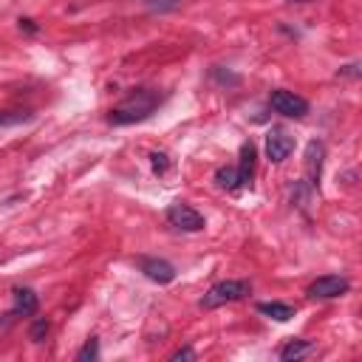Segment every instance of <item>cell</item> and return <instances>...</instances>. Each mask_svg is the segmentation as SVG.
<instances>
[{
	"label": "cell",
	"mask_w": 362,
	"mask_h": 362,
	"mask_svg": "<svg viewBox=\"0 0 362 362\" xmlns=\"http://www.w3.org/2000/svg\"><path fill=\"white\" fill-rule=\"evenodd\" d=\"M159 102H162V97L156 94V90H136V94H130L125 102H119V105L111 111L108 122H111V125H133V122H142V119H148V116L159 108Z\"/></svg>",
	"instance_id": "obj_1"
},
{
	"label": "cell",
	"mask_w": 362,
	"mask_h": 362,
	"mask_svg": "<svg viewBox=\"0 0 362 362\" xmlns=\"http://www.w3.org/2000/svg\"><path fill=\"white\" fill-rule=\"evenodd\" d=\"M249 292H252V283H249V281H223V283H215V286L204 294L201 308H218V306H226V303H238V300H244Z\"/></svg>",
	"instance_id": "obj_2"
},
{
	"label": "cell",
	"mask_w": 362,
	"mask_h": 362,
	"mask_svg": "<svg viewBox=\"0 0 362 362\" xmlns=\"http://www.w3.org/2000/svg\"><path fill=\"white\" fill-rule=\"evenodd\" d=\"M269 105L275 108L278 113L289 116V119H300V116H306V113H308V102H306L303 97H297L294 90H283V88L272 90V97H269Z\"/></svg>",
	"instance_id": "obj_3"
},
{
	"label": "cell",
	"mask_w": 362,
	"mask_h": 362,
	"mask_svg": "<svg viewBox=\"0 0 362 362\" xmlns=\"http://www.w3.org/2000/svg\"><path fill=\"white\" fill-rule=\"evenodd\" d=\"M167 221L181 233H201L204 230V215L187 204H173L167 210Z\"/></svg>",
	"instance_id": "obj_4"
},
{
	"label": "cell",
	"mask_w": 362,
	"mask_h": 362,
	"mask_svg": "<svg viewBox=\"0 0 362 362\" xmlns=\"http://www.w3.org/2000/svg\"><path fill=\"white\" fill-rule=\"evenodd\" d=\"M351 289V283L340 275H323V278H317L311 286H308V297L314 300H334V297H343L345 292Z\"/></svg>",
	"instance_id": "obj_5"
},
{
	"label": "cell",
	"mask_w": 362,
	"mask_h": 362,
	"mask_svg": "<svg viewBox=\"0 0 362 362\" xmlns=\"http://www.w3.org/2000/svg\"><path fill=\"white\" fill-rule=\"evenodd\" d=\"M292 150H294V139L286 130H281V127L269 130V136H266V159L269 162L281 164V162H286L292 156Z\"/></svg>",
	"instance_id": "obj_6"
},
{
	"label": "cell",
	"mask_w": 362,
	"mask_h": 362,
	"mask_svg": "<svg viewBox=\"0 0 362 362\" xmlns=\"http://www.w3.org/2000/svg\"><path fill=\"white\" fill-rule=\"evenodd\" d=\"M139 263V269L145 272V275L153 281V283H173L175 281V269L167 263V260H159V258H139L136 260Z\"/></svg>",
	"instance_id": "obj_7"
},
{
	"label": "cell",
	"mask_w": 362,
	"mask_h": 362,
	"mask_svg": "<svg viewBox=\"0 0 362 362\" xmlns=\"http://www.w3.org/2000/svg\"><path fill=\"white\" fill-rule=\"evenodd\" d=\"M323 156H326V148H323L320 142H311V145H308V150H306V170H308L311 184H317V178H320Z\"/></svg>",
	"instance_id": "obj_8"
},
{
	"label": "cell",
	"mask_w": 362,
	"mask_h": 362,
	"mask_svg": "<svg viewBox=\"0 0 362 362\" xmlns=\"http://www.w3.org/2000/svg\"><path fill=\"white\" fill-rule=\"evenodd\" d=\"M258 311L269 320H278V323H289L294 317V308L289 303H258Z\"/></svg>",
	"instance_id": "obj_9"
},
{
	"label": "cell",
	"mask_w": 362,
	"mask_h": 362,
	"mask_svg": "<svg viewBox=\"0 0 362 362\" xmlns=\"http://www.w3.org/2000/svg\"><path fill=\"white\" fill-rule=\"evenodd\" d=\"M37 294L31 292V289H15V311L12 314H23V317H29V314H34L37 311Z\"/></svg>",
	"instance_id": "obj_10"
},
{
	"label": "cell",
	"mask_w": 362,
	"mask_h": 362,
	"mask_svg": "<svg viewBox=\"0 0 362 362\" xmlns=\"http://www.w3.org/2000/svg\"><path fill=\"white\" fill-rule=\"evenodd\" d=\"M255 173V145L246 142L241 148V164H238V175H241V184H249Z\"/></svg>",
	"instance_id": "obj_11"
},
{
	"label": "cell",
	"mask_w": 362,
	"mask_h": 362,
	"mask_svg": "<svg viewBox=\"0 0 362 362\" xmlns=\"http://www.w3.org/2000/svg\"><path fill=\"white\" fill-rule=\"evenodd\" d=\"M311 351H314V345H311V343H306V340H292L289 345H283V351H281V359H283V362L303 359V356H308Z\"/></svg>",
	"instance_id": "obj_12"
},
{
	"label": "cell",
	"mask_w": 362,
	"mask_h": 362,
	"mask_svg": "<svg viewBox=\"0 0 362 362\" xmlns=\"http://www.w3.org/2000/svg\"><path fill=\"white\" fill-rule=\"evenodd\" d=\"M215 181H218L221 190H238V187H244V184H241V175H238L235 167H221V170L215 173Z\"/></svg>",
	"instance_id": "obj_13"
},
{
	"label": "cell",
	"mask_w": 362,
	"mask_h": 362,
	"mask_svg": "<svg viewBox=\"0 0 362 362\" xmlns=\"http://www.w3.org/2000/svg\"><path fill=\"white\" fill-rule=\"evenodd\" d=\"M29 119H31L29 111H0V127L20 125V122H29Z\"/></svg>",
	"instance_id": "obj_14"
},
{
	"label": "cell",
	"mask_w": 362,
	"mask_h": 362,
	"mask_svg": "<svg viewBox=\"0 0 362 362\" xmlns=\"http://www.w3.org/2000/svg\"><path fill=\"white\" fill-rule=\"evenodd\" d=\"M49 329H52V323L45 320V317H40V320H34V326L29 329V337H31V343H42V340H45V334H49Z\"/></svg>",
	"instance_id": "obj_15"
},
{
	"label": "cell",
	"mask_w": 362,
	"mask_h": 362,
	"mask_svg": "<svg viewBox=\"0 0 362 362\" xmlns=\"http://www.w3.org/2000/svg\"><path fill=\"white\" fill-rule=\"evenodd\" d=\"M100 356V343L97 340H88L85 345H82V351L77 354V359L79 362H88V359H97Z\"/></svg>",
	"instance_id": "obj_16"
},
{
	"label": "cell",
	"mask_w": 362,
	"mask_h": 362,
	"mask_svg": "<svg viewBox=\"0 0 362 362\" xmlns=\"http://www.w3.org/2000/svg\"><path fill=\"white\" fill-rule=\"evenodd\" d=\"M150 162H153V170H156V173H167V167H170V162H167L164 153H153Z\"/></svg>",
	"instance_id": "obj_17"
},
{
	"label": "cell",
	"mask_w": 362,
	"mask_h": 362,
	"mask_svg": "<svg viewBox=\"0 0 362 362\" xmlns=\"http://www.w3.org/2000/svg\"><path fill=\"white\" fill-rule=\"evenodd\" d=\"M170 359H173V362H181V359H196V351H193V348H178Z\"/></svg>",
	"instance_id": "obj_18"
},
{
	"label": "cell",
	"mask_w": 362,
	"mask_h": 362,
	"mask_svg": "<svg viewBox=\"0 0 362 362\" xmlns=\"http://www.w3.org/2000/svg\"><path fill=\"white\" fill-rule=\"evenodd\" d=\"M20 29H26L29 34H37V26H34V20H20Z\"/></svg>",
	"instance_id": "obj_19"
},
{
	"label": "cell",
	"mask_w": 362,
	"mask_h": 362,
	"mask_svg": "<svg viewBox=\"0 0 362 362\" xmlns=\"http://www.w3.org/2000/svg\"><path fill=\"white\" fill-rule=\"evenodd\" d=\"M170 6H178V0H162V3H153V9H170Z\"/></svg>",
	"instance_id": "obj_20"
},
{
	"label": "cell",
	"mask_w": 362,
	"mask_h": 362,
	"mask_svg": "<svg viewBox=\"0 0 362 362\" xmlns=\"http://www.w3.org/2000/svg\"><path fill=\"white\" fill-rule=\"evenodd\" d=\"M340 74H348V77H356L359 71H356V65H345V71H340Z\"/></svg>",
	"instance_id": "obj_21"
}]
</instances>
